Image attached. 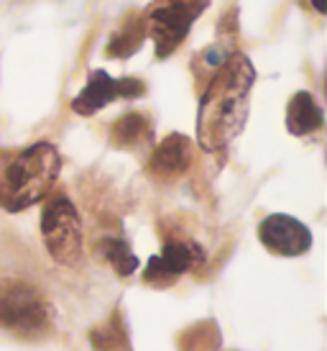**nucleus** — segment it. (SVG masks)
<instances>
[{"label":"nucleus","mask_w":327,"mask_h":351,"mask_svg":"<svg viewBox=\"0 0 327 351\" xmlns=\"http://www.w3.org/2000/svg\"><path fill=\"white\" fill-rule=\"evenodd\" d=\"M322 123H325L322 108H319V103L315 100V95L307 93V90H299L287 106L289 134H291V136H309V134L319 131Z\"/></svg>","instance_id":"obj_10"},{"label":"nucleus","mask_w":327,"mask_h":351,"mask_svg":"<svg viewBox=\"0 0 327 351\" xmlns=\"http://www.w3.org/2000/svg\"><path fill=\"white\" fill-rule=\"evenodd\" d=\"M54 311L34 285L0 277V328L18 336H36L49 328Z\"/></svg>","instance_id":"obj_3"},{"label":"nucleus","mask_w":327,"mask_h":351,"mask_svg":"<svg viewBox=\"0 0 327 351\" xmlns=\"http://www.w3.org/2000/svg\"><path fill=\"white\" fill-rule=\"evenodd\" d=\"M207 5L210 0H164L148 13L146 34L156 44V59L172 57Z\"/></svg>","instance_id":"obj_5"},{"label":"nucleus","mask_w":327,"mask_h":351,"mask_svg":"<svg viewBox=\"0 0 327 351\" xmlns=\"http://www.w3.org/2000/svg\"><path fill=\"white\" fill-rule=\"evenodd\" d=\"M197 259H202V249L192 241H166L161 254L148 259L144 280L151 285H169L179 274L189 272Z\"/></svg>","instance_id":"obj_8"},{"label":"nucleus","mask_w":327,"mask_h":351,"mask_svg":"<svg viewBox=\"0 0 327 351\" xmlns=\"http://www.w3.org/2000/svg\"><path fill=\"white\" fill-rule=\"evenodd\" d=\"M189 165H192L189 138L182 136V134H172L156 147V152L151 154V162H148V169H151V175L169 180V177L184 175L189 169Z\"/></svg>","instance_id":"obj_9"},{"label":"nucleus","mask_w":327,"mask_h":351,"mask_svg":"<svg viewBox=\"0 0 327 351\" xmlns=\"http://www.w3.org/2000/svg\"><path fill=\"white\" fill-rule=\"evenodd\" d=\"M97 249L100 254L105 256V262L116 269L120 277H128V274H133L138 269V256L131 252V246L125 239H118V236H103L100 241H97Z\"/></svg>","instance_id":"obj_11"},{"label":"nucleus","mask_w":327,"mask_h":351,"mask_svg":"<svg viewBox=\"0 0 327 351\" xmlns=\"http://www.w3.org/2000/svg\"><path fill=\"white\" fill-rule=\"evenodd\" d=\"M62 169V156L49 141L31 144L16 154H0V208L26 210L49 195Z\"/></svg>","instance_id":"obj_2"},{"label":"nucleus","mask_w":327,"mask_h":351,"mask_svg":"<svg viewBox=\"0 0 327 351\" xmlns=\"http://www.w3.org/2000/svg\"><path fill=\"white\" fill-rule=\"evenodd\" d=\"M146 93V85L135 77H123V80H113L107 72L103 69H95L87 85L79 90V95L72 100V110L77 116H95L97 110H103L105 106H110L113 100H133L141 98Z\"/></svg>","instance_id":"obj_6"},{"label":"nucleus","mask_w":327,"mask_h":351,"mask_svg":"<svg viewBox=\"0 0 327 351\" xmlns=\"http://www.w3.org/2000/svg\"><path fill=\"white\" fill-rule=\"evenodd\" d=\"M41 234L49 254L54 262L75 267L82 262L85 254V236H82V221L75 203L67 195L49 197L41 213Z\"/></svg>","instance_id":"obj_4"},{"label":"nucleus","mask_w":327,"mask_h":351,"mask_svg":"<svg viewBox=\"0 0 327 351\" xmlns=\"http://www.w3.org/2000/svg\"><path fill=\"white\" fill-rule=\"evenodd\" d=\"M256 82V69L241 51L212 72L197 110V138L207 152H220L238 136L248 118V95Z\"/></svg>","instance_id":"obj_1"},{"label":"nucleus","mask_w":327,"mask_h":351,"mask_svg":"<svg viewBox=\"0 0 327 351\" xmlns=\"http://www.w3.org/2000/svg\"><path fill=\"white\" fill-rule=\"evenodd\" d=\"M146 134H148V121L141 113H128V116L118 118L110 128V138L120 149H131L133 144L144 141Z\"/></svg>","instance_id":"obj_13"},{"label":"nucleus","mask_w":327,"mask_h":351,"mask_svg":"<svg viewBox=\"0 0 327 351\" xmlns=\"http://www.w3.org/2000/svg\"><path fill=\"white\" fill-rule=\"evenodd\" d=\"M146 39V19H131L123 29L113 34V39L107 44V57L120 59V57H131L141 49V44Z\"/></svg>","instance_id":"obj_12"},{"label":"nucleus","mask_w":327,"mask_h":351,"mask_svg":"<svg viewBox=\"0 0 327 351\" xmlns=\"http://www.w3.org/2000/svg\"><path fill=\"white\" fill-rule=\"evenodd\" d=\"M259 239L279 256H302L312 249V231L294 215L274 213L259 223Z\"/></svg>","instance_id":"obj_7"},{"label":"nucleus","mask_w":327,"mask_h":351,"mask_svg":"<svg viewBox=\"0 0 327 351\" xmlns=\"http://www.w3.org/2000/svg\"><path fill=\"white\" fill-rule=\"evenodd\" d=\"M92 343H95L97 351H110L113 343H123V333L116 323H107V326H100L97 331H92Z\"/></svg>","instance_id":"obj_14"},{"label":"nucleus","mask_w":327,"mask_h":351,"mask_svg":"<svg viewBox=\"0 0 327 351\" xmlns=\"http://www.w3.org/2000/svg\"><path fill=\"white\" fill-rule=\"evenodd\" d=\"M309 3H312V8L317 10L319 16H322V13L327 10V0H309Z\"/></svg>","instance_id":"obj_15"}]
</instances>
